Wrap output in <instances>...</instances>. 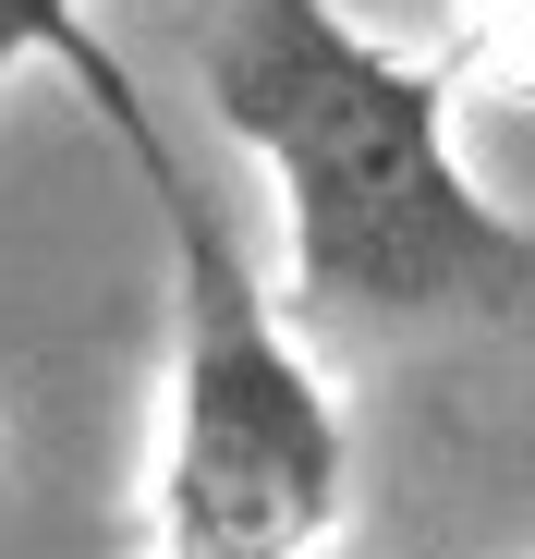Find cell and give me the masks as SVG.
Listing matches in <instances>:
<instances>
[{
    "label": "cell",
    "mask_w": 535,
    "mask_h": 559,
    "mask_svg": "<svg viewBox=\"0 0 535 559\" xmlns=\"http://www.w3.org/2000/svg\"><path fill=\"white\" fill-rule=\"evenodd\" d=\"M207 110L281 195L305 329H475L535 353V219L463 170L438 61L378 49L341 0H231L207 25Z\"/></svg>",
    "instance_id": "6da1fadb"
},
{
    "label": "cell",
    "mask_w": 535,
    "mask_h": 559,
    "mask_svg": "<svg viewBox=\"0 0 535 559\" xmlns=\"http://www.w3.org/2000/svg\"><path fill=\"white\" fill-rule=\"evenodd\" d=\"M49 61H73V85L98 98L110 146L134 158L146 207H158V243H170V317L183 329H170V414H158V475H146L158 559H329V535L353 511V438H341V402L317 378L305 329L268 305L231 219L195 195V170L146 122L134 73L85 25Z\"/></svg>",
    "instance_id": "7a4b0ae2"
},
{
    "label": "cell",
    "mask_w": 535,
    "mask_h": 559,
    "mask_svg": "<svg viewBox=\"0 0 535 559\" xmlns=\"http://www.w3.org/2000/svg\"><path fill=\"white\" fill-rule=\"evenodd\" d=\"M73 25H85V0H0V85H13L25 61H49Z\"/></svg>",
    "instance_id": "3957f363"
}]
</instances>
